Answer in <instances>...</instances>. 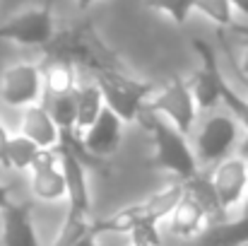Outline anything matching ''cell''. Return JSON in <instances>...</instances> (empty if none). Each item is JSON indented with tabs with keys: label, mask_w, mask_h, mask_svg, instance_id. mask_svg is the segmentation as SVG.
Returning a JSON list of instances; mask_svg holds the SVG:
<instances>
[{
	"label": "cell",
	"mask_w": 248,
	"mask_h": 246,
	"mask_svg": "<svg viewBox=\"0 0 248 246\" xmlns=\"http://www.w3.org/2000/svg\"><path fill=\"white\" fill-rule=\"evenodd\" d=\"M46 56L65 58L73 66L89 68L92 73H106V70H128L121 58L113 53V49L99 36L94 24L84 22L80 27H73L58 36L51 39L46 46Z\"/></svg>",
	"instance_id": "obj_1"
},
{
	"label": "cell",
	"mask_w": 248,
	"mask_h": 246,
	"mask_svg": "<svg viewBox=\"0 0 248 246\" xmlns=\"http://www.w3.org/2000/svg\"><path fill=\"white\" fill-rule=\"evenodd\" d=\"M138 121L152 135V143H155V164L159 169L173 174L181 183H186V181H190V179H195L200 174V166L195 162L193 148H190L188 138L178 128H173L166 118H162L159 114L147 111V109L140 111Z\"/></svg>",
	"instance_id": "obj_2"
},
{
	"label": "cell",
	"mask_w": 248,
	"mask_h": 246,
	"mask_svg": "<svg viewBox=\"0 0 248 246\" xmlns=\"http://www.w3.org/2000/svg\"><path fill=\"white\" fill-rule=\"evenodd\" d=\"M183 193V183H171L162 191L152 193L150 198L140 200V203H133V205H125L121 208L118 213H113L111 217L106 220H99V222H92L89 232L94 237L99 234H130L133 230L138 227H145V225H159L162 220L169 217V213L173 210V205L178 203Z\"/></svg>",
	"instance_id": "obj_3"
},
{
	"label": "cell",
	"mask_w": 248,
	"mask_h": 246,
	"mask_svg": "<svg viewBox=\"0 0 248 246\" xmlns=\"http://www.w3.org/2000/svg\"><path fill=\"white\" fill-rule=\"evenodd\" d=\"M94 82L101 92L104 106H108L123 123L138 121L140 111L145 109L147 97L155 92L150 82L133 78L128 70H106L94 73Z\"/></svg>",
	"instance_id": "obj_4"
},
{
	"label": "cell",
	"mask_w": 248,
	"mask_h": 246,
	"mask_svg": "<svg viewBox=\"0 0 248 246\" xmlns=\"http://www.w3.org/2000/svg\"><path fill=\"white\" fill-rule=\"evenodd\" d=\"M241 140V126L236 123L234 116L224 114H212L202 121V126L195 133L193 143V155L198 166L217 164L227 160Z\"/></svg>",
	"instance_id": "obj_5"
},
{
	"label": "cell",
	"mask_w": 248,
	"mask_h": 246,
	"mask_svg": "<svg viewBox=\"0 0 248 246\" xmlns=\"http://www.w3.org/2000/svg\"><path fill=\"white\" fill-rule=\"evenodd\" d=\"M53 36H56V24L51 5H31L0 24V39L19 46L46 49Z\"/></svg>",
	"instance_id": "obj_6"
},
{
	"label": "cell",
	"mask_w": 248,
	"mask_h": 246,
	"mask_svg": "<svg viewBox=\"0 0 248 246\" xmlns=\"http://www.w3.org/2000/svg\"><path fill=\"white\" fill-rule=\"evenodd\" d=\"M145 109L152 114H159L183 135H190L195 116H198L193 94L188 89V80H183L181 75H173L164 89L152 92L145 101Z\"/></svg>",
	"instance_id": "obj_7"
},
{
	"label": "cell",
	"mask_w": 248,
	"mask_h": 246,
	"mask_svg": "<svg viewBox=\"0 0 248 246\" xmlns=\"http://www.w3.org/2000/svg\"><path fill=\"white\" fill-rule=\"evenodd\" d=\"M58 164L65 179V198H68V220H78V222H92L89 213H92V198H89V181H87V166H84L75 152L65 145L58 143L56 148Z\"/></svg>",
	"instance_id": "obj_8"
},
{
	"label": "cell",
	"mask_w": 248,
	"mask_h": 246,
	"mask_svg": "<svg viewBox=\"0 0 248 246\" xmlns=\"http://www.w3.org/2000/svg\"><path fill=\"white\" fill-rule=\"evenodd\" d=\"M210 179V188L215 193L219 213H232L244 205L248 193V162L241 157H227L217 162Z\"/></svg>",
	"instance_id": "obj_9"
},
{
	"label": "cell",
	"mask_w": 248,
	"mask_h": 246,
	"mask_svg": "<svg viewBox=\"0 0 248 246\" xmlns=\"http://www.w3.org/2000/svg\"><path fill=\"white\" fill-rule=\"evenodd\" d=\"M198 56L202 58V68L188 80V89L193 94L195 109L198 111H212L219 104V80H222V68L215 49L205 39H193L190 41Z\"/></svg>",
	"instance_id": "obj_10"
},
{
	"label": "cell",
	"mask_w": 248,
	"mask_h": 246,
	"mask_svg": "<svg viewBox=\"0 0 248 246\" xmlns=\"http://www.w3.org/2000/svg\"><path fill=\"white\" fill-rule=\"evenodd\" d=\"M41 94H44V87H41L39 66L15 63V66L5 68V73L0 78V99L7 106L24 109V106L39 104Z\"/></svg>",
	"instance_id": "obj_11"
},
{
	"label": "cell",
	"mask_w": 248,
	"mask_h": 246,
	"mask_svg": "<svg viewBox=\"0 0 248 246\" xmlns=\"http://www.w3.org/2000/svg\"><path fill=\"white\" fill-rule=\"evenodd\" d=\"M210 225H212L210 210L200 203L198 196H193L183 186L178 203L169 213V232L178 239H198Z\"/></svg>",
	"instance_id": "obj_12"
},
{
	"label": "cell",
	"mask_w": 248,
	"mask_h": 246,
	"mask_svg": "<svg viewBox=\"0 0 248 246\" xmlns=\"http://www.w3.org/2000/svg\"><path fill=\"white\" fill-rule=\"evenodd\" d=\"M121 138H123V121L108 106H104L99 111V116L94 118V123L80 135V143L92 157L104 162L111 155H116Z\"/></svg>",
	"instance_id": "obj_13"
},
{
	"label": "cell",
	"mask_w": 248,
	"mask_h": 246,
	"mask_svg": "<svg viewBox=\"0 0 248 246\" xmlns=\"http://www.w3.org/2000/svg\"><path fill=\"white\" fill-rule=\"evenodd\" d=\"M31 171V193L39 200L56 203L65 198V179L58 164L56 150H44L39 160L29 166Z\"/></svg>",
	"instance_id": "obj_14"
},
{
	"label": "cell",
	"mask_w": 248,
	"mask_h": 246,
	"mask_svg": "<svg viewBox=\"0 0 248 246\" xmlns=\"http://www.w3.org/2000/svg\"><path fill=\"white\" fill-rule=\"evenodd\" d=\"M19 133L24 138H29L39 150H56L58 140H61V131H58L56 121L51 118L48 109L41 104H31V106L22 109Z\"/></svg>",
	"instance_id": "obj_15"
},
{
	"label": "cell",
	"mask_w": 248,
	"mask_h": 246,
	"mask_svg": "<svg viewBox=\"0 0 248 246\" xmlns=\"http://www.w3.org/2000/svg\"><path fill=\"white\" fill-rule=\"evenodd\" d=\"M2 246H41L29 203H10L2 210Z\"/></svg>",
	"instance_id": "obj_16"
},
{
	"label": "cell",
	"mask_w": 248,
	"mask_h": 246,
	"mask_svg": "<svg viewBox=\"0 0 248 246\" xmlns=\"http://www.w3.org/2000/svg\"><path fill=\"white\" fill-rule=\"evenodd\" d=\"M39 73H41V87L51 99L63 97V94H73L75 87H78L75 66L70 61H65V58L46 56V63L39 68Z\"/></svg>",
	"instance_id": "obj_17"
},
{
	"label": "cell",
	"mask_w": 248,
	"mask_h": 246,
	"mask_svg": "<svg viewBox=\"0 0 248 246\" xmlns=\"http://www.w3.org/2000/svg\"><path fill=\"white\" fill-rule=\"evenodd\" d=\"M200 246H244L248 244V213L239 220L210 225L200 237Z\"/></svg>",
	"instance_id": "obj_18"
},
{
	"label": "cell",
	"mask_w": 248,
	"mask_h": 246,
	"mask_svg": "<svg viewBox=\"0 0 248 246\" xmlns=\"http://www.w3.org/2000/svg\"><path fill=\"white\" fill-rule=\"evenodd\" d=\"M101 109H104V99H101L96 82H87L82 87H75V135L78 138L94 123V118L99 116Z\"/></svg>",
	"instance_id": "obj_19"
},
{
	"label": "cell",
	"mask_w": 248,
	"mask_h": 246,
	"mask_svg": "<svg viewBox=\"0 0 248 246\" xmlns=\"http://www.w3.org/2000/svg\"><path fill=\"white\" fill-rule=\"evenodd\" d=\"M41 152H44V150H39V148H36L29 138H24L22 133L10 135V140H7V150H5V155H7V169L29 171V166L39 160Z\"/></svg>",
	"instance_id": "obj_20"
},
{
	"label": "cell",
	"mask_w": 248,
	"mask_h": 246,
	"mask_svg": "<svg viewBox=\"0 0 248 246\" xmlns=\"http://www.w3.org/2000/svg\"><path fill=\"white\" fill-rule=\"evenodd\" d=\"M193 10H198V12H202L207 19H212L215 24H217V29H236L239 27V22H236V17H234V7H232V2L229 0H195V5H193Z\"/></svg>",
	"instance_id": "obj_21"
},
{
	"label": "cell",
	"mask_w": 248,
	"mask_h": 246,
	"mask_svg": "<svg viewBox=\"0 0 248 246\" xmlns=\"http://www.w3.org/2000/svg\"><path fill=\"white\" fill-rule=\"evenodd\" d=\"M219 101L227 104V109H229V114L236 118V123L244 126L248 131V99L244 94H239L229 82L224 80V75H222V80H219Z\"/></svg>",
	"instance_id": "obj_22"
},
{
	"label": "cell",
	"mask_w": 248,
	"mask_h": 246,
	"mask_svg": "<svg viewBox=\"0 0 248 246\" xmlns=\"http://www.w3.org/2000/svg\"><path fill=\"white\" fill-rule=\"evenodd\" d=\"M193 5H195V0H145L147 10H155V12L171 17L178 27H186V22L193 12Z\"/></svg>",
	"instance_id": "obj_23"
},
{
	"label": "cell",
	"mask_w": 248,
	"mask_h": 246,
	"mask_svg": "<svg viewBox=\"0 0 248 246\" xmlns=\"http://www.w3.org/2000/svg\"><path fill=\"white\" fill-rule=\"evenodd\" d=\"M48 114L56 121L58 131H75V92L63 94V97H53Z\"/></svg>",
	"instance_id": "obj_24"
},
{
	"label": "cell",
	"mask_w": 248,
	"mask_h": 246,
	"mask_svg": "<svg viewBox=\"0 0 248 246\" xmlns=\"http://www.w3.org/2000/svg\"><path fill=\"white\" fill-rule=\"evenodd\" d=\"M128 246H162L157 225H145L130 232V244Z\"/></svg>",
	"instance_id": "obj_25"
},
{
	"label": "cell",
	"mask_w": 248,
	"mask_h": 246,
	"mask_svg": "<svg viewBox=\"0 0 248 246\" xmlns=\"http://www.w3.org/2000/svg\"><path fill=\"white\" fill-rule=\"evenodd\" d=\"M217 36L222 39V51H224V58H227V63H229V68H232V73L236 75V80L241 82V87H244V97L248 99V78L236 68V61H234V49L229 46V41H224V36H222V29H217Z\"/></svg>",
	"instance_id": "obj_26"
},
{
	"label": "cell",
	"mask_w": 248,
	"mask_h": 246,
	"mask_svg": "<svg viewBox=\"0 0 248 246\" xmlns=\"http://www.w3.org/2000/svg\"><path fill=\"white\" fill-rule=\"evenodd\" d=\"M234 32H236V34H241V36L246 39V46H244V56H236V53H234V61H236V68H239V70H241V73H244V75L248 78V27H244V24L239 22V27H236Z\"/></svg>",
	"instance_id": "obj_27"
},
{
	"label": "cell",
	"mask_w": 248,
	"mask_h": 246,
	"mask_svg": "<svg viewBox=\"0 0 248 246\" xmlns=\"http://www.w3.org/2000/svg\"><path fill=\"white\" fill-rule=\"evenodd\" d=\"M7 140H10V133H7V128L2 126V121H0V166H2V169H7V155H5Z\"/></svg>",
	"instance_id": "obj_28"
},
{
	"label": "cell",
	"mask_w": 248,
	"mask_h": 246,
	"mask_svg": "<svg viewBox=\"0 0 248 246\" xmlns=\"http://www.w3.org/2000/svg\"><path fill=\"white\" fill-rule=\"evenodd\" d=\"M10 203H12V200H10V188L0 183V213H2V210H5Z\"/></svg>",
	"instance_id": "obj_29"
},
{
	"label": "cell",
	"mask_w": 248,
	"mask_h": 246,
	"mask_svg": "<svg viewBox=\"0 0 248 246\" xmlns=\"http://www.w3.org/2000/svg\"><path fill=\"white\" fill-rule=\"evenodd\" d=\"M73 246H99V244H96V237H94L92 232H87V234H84V237H80V239H78Z\"/></svg>",
	"instance_id": "obj_30"
},
{
	"label": "cell",
	"mask_w": 248,
	"mask_h": 246,
	"mask_svg": "<svg viewBox=\"0 0 248 246\" xmlns=\"http://www.w3.org/2000/svg\"><path fill=\"white\" fill-rule=\"evenodd\" d=\"M236 150H239V157H241V160H246V162H248V135H246V138H241V140H239Z\"/></svg>",
	"instance_id": "obj_31"
},
{
	"label": "cell",
	"mask_w": 248,
	"mask_h": 246,
	"mask_svg": "<svg viewBox=\"0 0 248 246\" xmlns=\"http://www.w3.org/2000/svg\"><path fill=\"white\" fill-rule=\"evenodd\" d=\"M229 2H232V7H234V10L244 12V15L248 17V0H229Z\"/></svg>",
	"instance_id": "obj_32"
},
{
	"label": "cell",
	"mask_w": 248,
	"mask_h": 246,
	"mask_svg": "<svg viewBox=\"0 0 248 246\" xmlns=\"http://www.w3.org/2000/svg\"><path fill=\"white\" fill-rule=\"evenodd\" d=\"M94 2H101V0H78V10L84 12V10H89V5H94Z\"/></svg>",
	"instance_id": "obj_33"
},
{
	"label": "cell",
	"mask_w": 248,
	"mask_h": 246,
	"mask_svg": "<svg viewBox=\"0 0 248 246\" xmlns=\"http://www.w3.org/2000/svg\"><path fill=\"white\" fill-rule=\"evenodd\" d=\"M244 203H246V213H248V193H246V200H244Z\"/></svg>",
	"instance_id": "obj_34"
},
{
	"label": "cell",
	"mask_w": 248,
	"mask_h": 246,
	"mask_svg": "<svg viewBox=\"0 0 248 246\" xmlns=\"http://www.w3.org/2000/svg\"><path fill=\"white\" fill-rule=\"evenodd\" d=\"M244 246H248V244H244Z\"/></svg>",
	"instance_id": "obj_35"
}]
</instances>
